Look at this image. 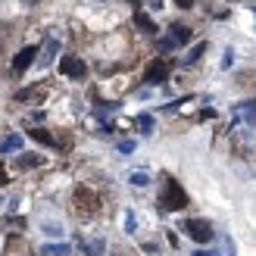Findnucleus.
Wrapping results in <instances>:
<instances>
[{
  "mask_svg": "<svg viewBox=\"0 0 256 256\" xmlns=\"http://www.w3.org/2000/svg\"><path fill=\"white\" fill-rule=\"evenodd\" d=\"M160 206L169 210V212L188 206V194L182 190V184H178L172 175H166V184H162V194H160Z\"/></svg>",
  "mask_w": 256,
  "mask_h": 256,
  "instance_id": "obj_1",
  "label": "nucleus"
},
{
  "mask_svg": "<svg viewBox=\"0 0 256 256\" xmlns=\"http://www.w3.org/2000/svg\"><path fill=\"white\" fill-rule=\"evenodd\" d=\"M182 228L188 232V238H190V240H197V244H210V240L216 238L212 225H210L206 219H188V222H184Z\"/></svg>",
  "mask_w": 256,
  "mask_h": 256,
  "instance_id": "obj_2",
  "label": "nucleus"
},
{
  "mask_svg": "<svg viewBox=\"0 0 256 256\" xmlns=\"http://www.w3.org/2000/svg\"><path fill=\"white\" fill-rule=\"evenodd\" d=\"M190 38H194V32H190L188 25L175 22V25H169V34H166V38H160V44H162V50H172V47H182V44H188Z\"/></svg>",
  "mask_w": 256,
  "mask_h": 256,
  "instance_id": "obj_3",
  "label": "nucleus"
},
{
  "mask_svg": "<svg viewBox=\"0 0 256 256\" xmlns=\"http://www.w3.org/2000/svg\"><path fill=\"white\" fill-rule=\"evenodd\" d=\"M60 72L69 75V78H75V82H82L84 75H88V66H84L82 56H62L60 60Z\"/></svg>",
  "mask_w": 256,
  "mask_h": 256,
  "instance_id": "obj_4",
  "label": "nucleus"
},
{
  "mask_svg": "<svg viewBox=\"0 0 256 256\" xmlns=\"http://www.w3.org/2000/svg\"><path fill=\"white\" fill-rule=\"evenodd\" d=\"M166 78H169V60H153L150 66H147V72H144V82L147 84H162Z\"/></svg>",
  "mask_w": 256,
  "mask_h": 256,
  "instance_id": "obj_5",
  "label": "nucleus"
},
{
  "mask_svg": "<svg viewBox=\"0 0 256 256\" xmlns=\"http://www.w3.org/2000/svg\"><path fill=\"white\" fill-rule=\"evenodd\" d=\"M34 56H41V50H38L34 44H28V47H22L19 54H16V60H12V75H22L25 69L34 62Z\"/></svg>",
  "mask_w": 256,
  "mask_h": 256,
  "instance_id": "obj_6",
  "label": "nucleus"
},
{
  "mask_svg": "<svg viewBox=\"0 0 256 256\" xmlns=\"http://www.w3.org/2000/svg\"><path fill=\"white\" fill-rule=\"evenodd\" d=\"M75 206H78V212H82V210H84V212H97L100 200H97L88 188H78V190H75Z\"/></svg>",
  "mask_w": 256,
  "mask_h": 256,
  "instance_id": "obj_7",
  "label": "nucleus"
},
{
  "mask_svg": "<svg viewBox=\"0 0 256 256\" xmlns=\"http://www.w3.org/2000/svg\"><path fill=\"white\" fill-rule=\"evenodd\" d=\"M60 54V41L54 34L47 38V44H44V50H41V56H38V62H41V66H47V62H54V56Z\"/></svg>",
  "mask_w": 256,
  "mask_h": 256,
  "instance_id": "obj_8",
  "label": "nucleus"
},
{
  "mask_svg": "<svg viewBox=\"0 0 256 256\" xmlns=\"http://www.w3.org/2000/svg\"><path fill=\"white\" fill-rule=\"evenodd\" d=\"M84 256H106V240L104 238H94V240H84L82 244Z\"/></svg>",
  "mask_w": 256,
  "mask_h": 256,
  "instance_id": "obj_9",
  "label": "nucleus"
},
{
  "mask_svg": "<svg viewBox=\"0 0 256 256\" xmlns=\"http://www.w3.org/2000/svg\"><path fill=\"white\" fill-rule=\"evenodd\" d=\"M134 25H138L140 32H147V34H156V32H160V28H156V22H153L144 10H134Z\"/></svg>",
  "mask_w": 256,
  "mask_h": 256,
  "instance_id": "obj_10",
  "label": "nucleus"
},
{
  "mask_svg": "<svg viewBox=\"0 0 256 256\" xmlns=\"http://www.w3.org/2000/svg\"><path fill=\"white\" fill-rule=\"evenodd\" d=\"M22 150V134H6L4 140H0V153H19Z\"/></svg>",
  "mask_w": 256,
  "mask_h": 256,
  "instance_id": "obj_11",
  "label": "nucleus"
},
{
  "mask_svg": "<svg viewBox=\"0 0 256 256\" xmlns=\"http://www.w3.org/2000/svg\"><path fill=\"white\" fill-rule=\"evenodd\" d=\"M203 54H206V41H200V44H194V47H190V50H188V56H184L182 62H184V66H194V62H197Z\"/></svg>",
  "mask_w": 256,
  "mask_h": 256,
  "instance_id": "obj_12",
  "label": "nucleus"
},
{
  "mask_svg": "<svg viewBox=\"0 0 256 256\" xmlns=\"http://www.w3.org/2000/svg\"><path fill=\"white\" fill-rule=\"evenodd\" d=\"M44 253H47V256H69V253H72V247L60 240V244H47V247H44Z\"/></svg>",
  "mask_w": 256,
  "mask_h": 256,
  "instance_id": "obj_13",
  "label": "nucleus"
},
{
  "mask_svg": "<svg viewBox=\"0 0 256 256\" xmlns=\"http://www.w3.org/2000/svg\"><path fill=\"white\" fill-rule=\"evenodd\" d=\"M238 112H240V116H244L250 125L256 122V104H253V100H250V104H240V106H238Z\"/></svg>",
  "mask_w": 256,
  "mask_h": 256,
  "instance_id": "obj_14",
  "label": "nucleus"
},
{
  "mask_svg": "<svg viewBox=\"0 0 256 256\" xmlns=\"http://www.w3.org/2000/svg\"><path fill=\"white\" fill-rule=\"evenodd\" d=\"M34 166H41V156H38V153H25L19 160V169H34Z\"/></svg>",
  "mask_w": 256,
  "mask_h": 256,
  "instance_id": "obj_15",
  "label": "nucleus"
},
{
  "mask_svg": "<svg viewBox=\"0 0 256 256\" xmlns=\"http://www.w3.org/2000/svg\"><path fill=\"white\" fill-rule=\"evenodd\" d=\"M138 128H140L144 134L153 132V116H150V112H140V116H138Z\"/></svg>",
  "mask_w": 256,
  "mask_h": 256,
  "instance_id": "obj_16",
  "label": "nucleus"
},
{
  "mask_svg": "<svg viewBox=\"0 0 256 256\" xmlns=\"http://www.w3.org/2000/svg\"><path fill=\"white\" fill-rule=\"evenodd\" d=\"M128 182H132L134 188H147V184H150V178H147L144 172H132V178H128Z\"/></svg>",
  "mask_w": 256,
  "mask_h": 256,
  "instance_id": "obj_17",
  "label": "nucleus"
},
{
  "mask_svg": "<svg viewBox=\"0 0 256 256\" xmlns=\"http://www.w3.org/2000/svg\"><path fill=\"white\" fill-rule=\"evenodd\" d=\"M32 138H34V140H41V144H47V147H50V144H56V140L50 138L47 132H41V128H34V132H32Z\"/></svg>",
  "mask_w": 256,
  "mask_h": 256,
  "instance_id": "obj_18",
  "label": "nucleus"
},
{
  "mask_svg": "<svg viewBox=\"0 0 256 256\" xmlns=\"http://www.w3.org/2000/svg\"><path fill=\"white\" fill-rule=\"evenodd\" d=\"M44 234H50V238H60V234H62V228H60V225H54V222H44Z\"/></svg>",
  "mask_w": 256,
  "mask_h": 256,
  "instance_id": "obj_19",
  "label": "nucleus"
},
{
  "mask_svg": "<svg viewBox=\"0 0 256 256\" xmlns=\"http://www.w3.org/2000/svg\"><path fill=\"white\" fill-rule=\"evenodd\" d=\"M134 140H119V153H134Z\"/></svg>",
  "mask_w": 256,
  "mask_h": 256,
  "instance_id": "obj_20",
  "label": "nucleus"
},
{
  "mask_svg": "<svg viewBox=\"0 0 256 256\" xmlns=\"http://www.w3.org/2000/svg\"><path fill=\"white\" fill-rule=\"evenodd\" d=\"M232 62H234V50L228 47V50H225V60H222V69H228V66H232Z\"/></svg>",
  "mask_w": 256,
  "mask_h": 256,
  "instance_id": "obj_21",
  "label": "nucleus"
},
{
  "mask_svg": "<svg viewBox=\"0 0 256 256\" xmlns=\"http://www.w3.org/2000/svg\"><path fill=\"white\" fill-rule=\"evenodd\" d=\"M125 228H128V232H134V216L132 212H125Z\"/></svg>",
  "mask_w": 256,
  "mask_h": 256,
  "instance_id": "obj_22",
  "label": "nucleus"
},
{
  "mask_svg": "<svg viewBox=\"0 0 256 256\" xmlns=\"http://www.w3.org/2000/svg\"><path fill=\"white\" fill-rule=\"evenodd\" d=\"M194 4H197V0H175V6H182V10H190Z\"/></svg>",
  "mask_w": 256,
  "mask_h": 256,
  "instance_id": "obj_23",
  "label": "nucleus"
},
{
  "mask_svg": "<svg viewBox=\"0 0 256 256\" xmlns=\"http://www.w3.org/2000/svg\"><path fill=\"white\" fill-rule=\"evenodd\" d=\"M194 256H219V253H212V250H197Z\"/></svg>",
  "mask_w": 256,
  "mask_h": 256,
  "instance_id": "obj_24",
  "label": "nucleus"
},
{
  "mask_svg": "<svg viewBox=\"0 0 256 256\" xmlns=\"http://www.w3.org/2000/svg\"><path fill=\"white\" fill-rule=\"evenodd\" d=\"M147 4H150L153 10H160V6H162V0H147Z\"/></svg>",
  "mask_w": 256,
  "mask_h": 256,
  "instance_id": "obj_25",
  "label": "nucleus"
},
{
  "mask_svg": "<svg viewBox=\"0 0 256 256\" xmlns=\"http://www.w3.org/2000/svg\"><path fill=\"white\" fill-rule=\"evenodd\" d=\"M0 184H4V162H0Z\"/></svg>",
  "mask_w": 256,
  "mask_h": 256,
  "instance_id": "obj_26",
  "label": "nucleus"
},
{
  "mask_svg": "<svg viewBox=\"0 0 256 256\" xmlns=\"http://www.w3.org/2000/svg\"><path fill=\"white\" fill-rule=\"evenodd\" d=\"M22 4H28V6H32V4H41V0H22Z\"/></svg>",
  "mask_w": 256,
  "mask_h": 256,
  "instance_id": "obj_27",
  "label": "nucleus"
}]
</instances>
